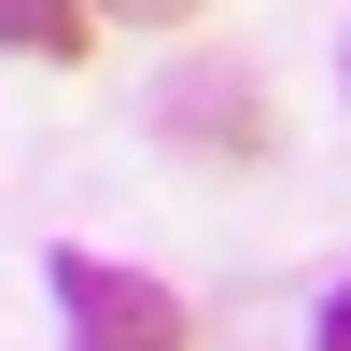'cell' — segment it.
Wrapping results in <instances>:
<instances>
[{
    "label": "cell",
    "instance_id": "7a4b0ae2",
    "mask_svg": "<svg viewBox=\"0 0 351 351\" xmlns=\"http://www.w3.org/2000/svg\"><path fill=\"white\" fill-rule=\"evenodd\" d=\"M155 127L183 141V155H267V99H253V71H169V84H155Z\"/></svg>",
    "mask_w": 351,
    "mask_h": 351
},
{
    "label": "cell",
    "instance_id": "8992f818",
    "mask_svg": "<svg viewBox=\"0 0 351 351\" xmlns=\"http://www.w3.org/2000/svg\"><path fill=\"white\" fill-rule=\"evenodd\" d=\"M337 84H351V43H337Z\"/></svg>",
    "mask_w": 351,
    "mask_h": 351
},
{
    "label": "cell",
    "instance_id": "3957f363",
    "mask_svg": "<svg viewBox=\"0 0 351 351\" xmlns=\"http://www.w3.org/2000/svg\"><path fill=\"white\" fill-rule=\"evenodd\" d=\"M0 43L43 56V71H71V56L99 43V14H84V0H0Z\"/></svg>",
    "mask_w": 351,
    "mask_h": 351
},
{
    "label": "cell",
    "instance_id": "277c9868",
    "mask_svg": "<svg viewBox=\"0 0 351 351\" xmlns=\"http://www.w3.org/2000/svg\"><path fill=\"white\" fill-rule=\"evenodd\" d=\"M84 14H127V28H183L197 0H84Z\"/></svg>",
    "mask_w": 351,
    "mask_h": 351
},
{
    "label": "cell",
    "instance_id": "6da1fadb",
    "mask_svg": "<svg viewBox=\"0 0 351 351\" xmlns=\"http://www.w3.org/2000/svg\"><path fill=\"white\" fill-rule=\"evenodd\" d=\"M56 324H71V351H197L183 295L112 267V253H56Z\"/></svg>",
    "mask_w": 351,
    "mask_h": 351
},
{
    "label": "cell",
    "instance_id": "5b68a950",
    "mask_svg": "<svg viewBox=\"0 0 351 351\" xmlns=\"http://www.w3.org/2000/svg\"><path fill=\"white\" fill-rule=\"evenodd\" d=\"M309 351H351V281L324 295V324H309Z\"/></svg>",
    "mask_w": 351,
    "mask_h": 351
}]
</instances>
